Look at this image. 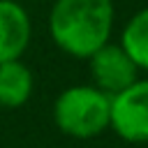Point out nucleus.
<instances>
[{
    "mask_svg": "<svg viewBox=\"0 0 148 148\" xmlns=\"http://www.w3.org/2000/svg\"><path fill=\"white\" fill-rule=\"evenodd\" d=\"M113 18V0H56L49 14V32L62 53L88 60L109 44Z\"/></svg>",
    "mask_w": 148,
    "mask_h": 148,
    "instance_id": "nucleus-1",
    "label": "nucleus"
},
{
    "mask_svg": "<svg viewBox=\"0 0 148 148\" xmlns=\"http://www.w3.org/2000/svg\"><path fill=\"white\" fill-rule=\"evenodd\" d=\"M111 97L95 86H69L53 102L56 127L72 139H92L109 127Z\"/></svg>",
    "mask_w": 148,
    "mask_h": 148,
    "instance_id": "nucleus-2",
    "label": "nucleus"
},
{
    "mask_svg": "<svg viewBox=\"0 0 148 148\" xmlns=\"http://www.w3.org/2000/svg\"><path fill=\"white\" fill-rule=\"evenodd\" d=\"M109 127L127 143H148V79H136L111 97Z\"/></svg>",
    "mask_w": 148,
    "mask_h": 148,
    "instance_id": "nucleus-3",
    "label": "nucleus"
},
{
    "mask_svg": "<svg viewBox=\"0 0 148 148\" xmlns=\"http://www.w3.org/2000/svg\"><path fill=\"white\" fill-rule=\"evenodd\" d=\"M92 86L104 95L113 97L130 88L139 79V67L130 60V56L120 49V44H104L88 58Z\"/></svg>",
    "mask_w": 148,
    "mask_h": 148,
    "instance_id": "nucleus-4",
    "label": "nucleus"
},
{
    "mask_svg": "<svg viewBox=\"0 0 148 148\" xmlns=\"http://www.w3.org/2000/svg\"><path fill=\"white\" fill-rule=\"evenodd\" d=\"M30 35L32 23L28 12L14 0H0V62L21 60Z\"/></svg>",
    "mask_w": 148,
    "mask_h": 148,
    "instance_id": "nucleus-5",
    "label": "nucleus"
},
{
    "mask_svg": "<svg viewBox=\"0 0 148 148\" xmlns=\"http://www.w3.org/2000/svg\"><path fill=\"white\" fill-rule=\"evenodd\" d=\"M35 88V79L28 65L21 60L0 62V106L2 109H18L23 106Z\"/></svg>",
    "mask_w": 148,
    "mask_h": 148,
    "instance_id": "nucleus-6",
    "label": "nucleus"
},
{
    "mask_svg": "<svg viewBox=\"0 0 148 148\" xmlns=\"http://www.w3.org/2000/svg\"><path fill=\"white\" fill-rule=\"evenodd\" d=\"M120 49L130 56V60L139 67V72H148V7L139 9L120 32Z\"/></svg>",
    "mask_w": 148,
    "mask_h": 148,
    "instance_id": "nucleus-7",
    "label": "nucleus"
}]
</instances>
